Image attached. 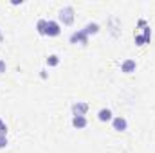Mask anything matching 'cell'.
I'll return each instance as SVG.
<instances>
[{
	"label": "cell",
	"mask_w": 155,
	"mask_h": 153,
	"mask_svg": "<svg viewBox=\"0 0 155 153\" xmlns=\"http://www.w3.org/2000/svg\"><path fill=\"white\" fill-rule=\"evenodd\" d=\"M87 124H88V122H87V117H85V115H76V117H72V126L78 128V130H83Z\"/></svg>",
	"instance_id": "obj_8"
},
{
	"label": "cell",
	"mask_w": 155,
	"mask_h": 153,
	"mask_svg": "<svg viewBox=\"0 0 155 153\" xmlns=\"http://www.w3.org/2000/svg\"><path fill=\"white\" fill-rule=\"evenodd\" d=\"M88 112V105L87 103H83V101H78L72 105V115L76 117V115H85Z\"/></svg>",
	"instance_id": "obj_4"
},
{
	"label": "cell",
	"mask_w": 155,
	"mask_h": 153,
	"mask_svg": "<svg viewBox=\"0 0 155 153\" xmlns=\"http://www.w3.org/2000/svg\"><path fill=\"white\" fill-rule=\"evenodd\" d=\"M36 31H38V34L45 36V31H47V20H38V22H36Z\"/></svg>",
	"instance_id": "obj_10"
},
{
	"label": "cell",
	"mask_w": 155,
	"mask_h": 153,
	"mask_svg": "<svg viewBox=\"0 0 155 153\" xmlns=\"http://www.w3.org/2000/svg\"><path fill=\"white\" fill-rule=\"evenodd\" d=\"M0 137H7V124L2 121V117H0Z\"/></svg>",
	"instance_id": "obj_12"
},
{
	"label": "cell",
	"mask_w": 155,
	"mask_h": 153,
	"mask_svg": "<svg viewBox=\"0 0 155 153\" xmlns=\"http://www.w3.org/2000/svg\"><path fill=\"white\" fill-rule=\"evenodd\" d=\"M4 41V34H2V31H0V43Z\"/></svg>",
	"instance_id": "obj_19"
},
{
	"label": "cell",
	"mask_w": 155,
	"mask_h": 153,
	"mask_svg": "<svg viewBox=\"0 0 155 153\" xmlns=\"http://www.w3.org/2000/svg\"><path fill=\"white\" fill-rule=\"evenodd\" d=\"M4 72H5V61L0 60V74H4Z\"/></svg>",
	"instance_id": "obj_16"
},
{
	"label": "cell",
	"mask_w": 155,
	"mask_h": 153,
	"mask_svg": "<svg viewBox=\"0 0 155 153\" xmlns=\"http://www.w3.org/2000/svg\"><path fill=\"white\" fill-rule=\"evenodd\" d=\"M40 76L45 79V77H47V70H40Z\"/></svg>",
	"instance_id": "obj_18"
},
{
	"label": "cell",
	"mask_w": 155,
	"mask_h": 153,
	"mask_svg": "<svg viewBox=\"0 0 155 153\" xmlns=\"http://www.w3.org/2000/svg\"><path fill=\"white\" fill-rule=\"evenodd\" d=\"M61 33V27L56 20H47V31H45V36H58Z\"/></svg>",
	"instance_id": "obj_3"
},
{
	"label": "cell",
	"mask_w": 155,
	"mask_h": 153,
	"mask_svg": "<svg viewBox=\"0 0 155 153\" xmlns=\"http://www.w3.org/2000/svg\"><path fill=\"white\" fill-rule=\"evenodd\" d=\"M112 126H114V130H116V132H124V130L128 128V122H126V119H124V117L117 115V117H114V121H112Z\"/></svg>",
	"instance_id": "obj_5"
},
{
	"label": "cell",
	"mask_w": 155,
	"mask_h": 153,
	"mask_svg": "<svg viewBox=\"0 0 155 153\" xmlns=\"http://www.w3.org/2000/svg\"><path fill=\"white\" fill-rule=\"evenodd\" d=\"M144 43H146V40H144L143 34H135V45H139V47H141V45H144Z\"/></svg>",
	"instance_id": "obj_14"
},
{
	"label": "cell",
	"mask_w": 155,
	"mask_h": 153,
	"mask_svg": "<svg viewBox=\"0 0 155 153\" xmlns=\"http://www.w3.org/2000/svg\"><path fill=\"white\" fill-rule=\"evenodd\" d=\"M47 65H49V67H56V65H60V58H58L56 54H51V56L47 58Z\"/></svg>",
	"instance_id": "obj_11"
},
{
	"label": "cell",
	"mask_w": 155,
	"mask_h": 153,
	"mask_svg": "<svg viewBox=\"0 0 155 153\" xmlns=\"http://www.w3.org/2000/svg\"><path fill=\"white\" fill-rule=\"evenodd\" d=\"M58 18L63 25H72L74 24V7L72 5H65L63 9H60Z\"/></svg>",
	"instance_id": "obj_1"
},
{
	"label": "cell",
	"mask_w": 155,
	"mask_h": 153,
	"mask_svg": "<svg viewBox=\"0 0 155 153\" xmlns=\"http://www.w3.org/2000/svg\"><path fill=\"white\" fill-rule=\"evenodd\" d=\"M71 43H74V45H87L88 43V36L79 29V31H74L72 34H71Z\"/></svg>",
	"instance_id": "obj_2"
},
{
	"label": "cell",
	"mask_w": 155,
	"mask_h": 153,
	"mask_svg": "<svg viewBox=\"0 0 155 153\" xmlns=\"http://www.w3.org/2000/svg\"><path fill=\"white\" fill-rule=\"evenodd\" d=\"M87 36H90V34H97L99 33V24H96V22H90V24H87L83 29H81Z\"/></svg>",
	"instance_id": "obj_7"
},
{
	"label": "cell",
	"mask_w": 155,
	"mask_h": 153,
	"mask_svg": "<svg viewBox=\"0 0 155 153\" xmlns=\"http://www.w3.org/2000/svg\"><path fill=\"white\" fill-rule=\"evenodd\" d=\"M144 40H146V43H150V40H152V29L150 27H144Z\"/></svg>",
	"instance_id": "obj_13"
},
{
	"label": "cell",
	"mask_w": 155,
	"mask_h": 153,
	"mask_svg": "<svg viewBox=\"0 0 155 153\" xmlns=\"http://www.w3.org/2000/svg\"><path fill=\"white\" fill-rule=\"evenodd\" d=\"M135 69H137V63L134 60H124L121 63V72H124V74H132V72H135Z\"/></svg>",
	"instance_id": "obj_6"
},
{
	"label": "cell",
	"mask_w": 155,
	"mask_h": 153,
	"mask_svg": "<svg viewBox=\"0 0 155 153\" xmlns=\"http://www.w3.org/2000/svg\"><path fill=\"white\" fill-rule=\"evenodd\" d=\"M137 25H139V27H146V20H139Z\"/></svg>",
	"instance_id": "obj_17"
},
{
	"label": "cell",
	"mask_w": 155,
	"mask_h": 153,
	"mask_svg": "<svg viewBox=\"0 0 155 153\" xmlns=\"http://www.w3.org/2000/svg\"><path fill=\"white\" fill-rule=\"evenodd\" d=\"M97 119H99L101 122H108V121L112 119V110H110V108H101V110L97 112Z\"/></svg>",
	"instance_id": "obj_9"
},
{
	"label": "cell",
	"mask_w": 155,
	"mask_h": 153,
	"mask_svg": "<svg viewBox=\"0 0 155 153\" xmlns=\"http://www.w3.org/2000/svg\"><path fill=\"white\" fill-rule=\"evenodd\" d=\"M7 146V137H0V150H4Z\"/></svg>",
	"instance_id": "obj_15"
}]
</instances>
